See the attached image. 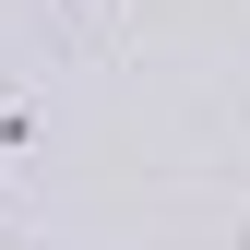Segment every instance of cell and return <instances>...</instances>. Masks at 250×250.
<instances>
[{"label":"cell","mask_w":250,"mask_h":250,"mask_svg":"<svg viewBox=\"0 0 250 250\" xmlns=\"http://www.w3.org/2000/svg\"><path fill=\"white\" fill-rule=\"evenodd\" d=\"M24 143H36V107H24V96H0V167H24Z\"/></svg>","instance_id":"1"}]
</instances>
